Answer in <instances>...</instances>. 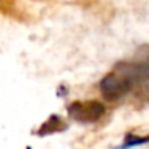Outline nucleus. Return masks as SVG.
I'll use <instances>...</instances> for the list:
<instances>
[{"label": "nucleus", "mask_w": 149, "mask_h": 149, "mask_svg": "<svg viewBox=\"0 0 149 149\" xmlns=\"http://www.w3.org/2000/svg\"><path fill=\"white\" fill-rule=\"evenodd\" d=\"M61 129H64V124H63V121L58 118V117H56V116H53L47 123H44V126H42V129L40 130V134H45V133H53V132H57V130H61Z\"/></svg>", "instance_id": "7ed1b4c3"}, {"label": "nucleus", "mask_w": 149, "mask_h": 149, "mask_svg": "<svg viewBox=\"0 0 149 149\" xmlns=\"http://www.w3.org/2000/svg\"><path fill=\"white\" fill-rule=\"evenodd\" d=\"M134 60H137V61H140V63H143L149 67V44L137 48V51L134 54Z\"/></svg>", "instance_id": "20e7f679"}, {"label": "nucleus", "mask_w": 149, "mask_h": 149, "mask_svg": "<svg viewBox=\"0 0 149 149\" xmlns=\"http://www.w3.org/2000/svg\"><path fill=\"white\" fill-rule=\"evenodd\" d=\"M136 85V82L129 76V74L120 69L117 64L114 67L113 72H110L107 76H104V79L100 84V89L101 94L105 100L108 101H117L120 98H123L124 95H127L133 86Z\"/></svg>", "instance_id": "f257e3e1"}, {"label": "nucleus", "mask_w": 149, "mask_h": 149, "mask_svg": "<svg viewBox=\"0 0 149 149\" xmlns=\"http://www.w3.org/2000/svg\"><path fill=\"white\" fill-rule=\"evenodd\" d=\"M67 113L73 120L79 123H95L104 116L105 108L98 101H74L72 105H69Z\"/></svg>", "instance_id": "f03ea898"}, {"label": "nucleus", "mask_w": 149, "mask_h": 149, "mask_svg": "<svg viewBox=\"0 0 149 149\" xmlns=\"http://www.w3.org/2000/svg\"><path fill=\"white\" fill-rule=\"evenodd\" d=\"M149 142V137H137V136H127L124 146H133V145H140Z\"/></svg>", "instance_id": "39448f33"}]
</instances>
